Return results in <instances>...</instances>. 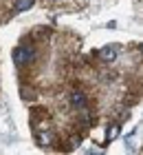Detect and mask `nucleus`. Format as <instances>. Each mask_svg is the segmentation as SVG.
<instances>
[{
	"label": "nucleus",
	"instance_id": "1",
	"mask_svg": "<svg viewBox=\"0 0 143 155\" xmlns=\"http://www.w3.org/2000/svg\"><path fill=\"white\" fill-rule=\"evenodd\" d=\"M35 60V49L33 47H18L13 49V64L16 67H24L29 62Z\"/></svg>",
	"mask_w": 143,
	"mask_h": 155
},
{
	"label": "nucleus",
	"instance_id": "2",
	"mask_svg": "<svg viewBox=\"0 0 143 155\" xmlns=\"http://www.w3.org/2000/svg\"><path fill=\"white\" fill-rule=\"evenodd\" d=\"M70 104H73V109H86V95L82 91H73L70 93Z\"/></svg>",
	"mask_w": 143,
	"mask_h": 155
},
{
	"label": "nucleus",
	"instance_id": "3",
	"mask_svg": "<svg viewBox=\"0 0 143 155\" xmlns=\"http://www.w3.org/2000/svg\"><path fill=\"white\" fill-rule=\"evenodd\" d=\"M99 58H101L104 62H114L117 60V49L114 47H104L101 51H99Z\"/></svg>",
	"mask_w": 143,
	"mask_h": 155
},
{
	"label": "nucleus",
	"instance_id": "4",
	"mask_svg": "<svg viewBox=\"0 0 143 155\" xmlns=\"http://www.w3.org/2000/svg\"><path fill=\"white\" fill-rule=\"evenodd\" d=\"M33 7V0H16V5H13V9L16 11H26Z\"/></svg>",
	"mask_w": 143,
	"mask_h": 155
},
{
	"label": "nucleus",
	"instance_id": "5",
	"mask_svg": "<svg viewBox=\"0 0 143 155\" xmlns=\"http://www.w3.org/2000/svg\"><path fill=\"white\" fill-rule=\"evenodd\" d=\"M38 142H40L42 146L51 144V142H53V133H38Z\"/></svg>",
	"mask_w": 143,
	"mask_h": 155
},
{
	"label": "nucleus",
	"instance_id": "6",
	"mask_svg": "<svg viewBox=\"0 0 143 155\" xmlns=\"http://www.w3.org/2000/svg\"><path fill=\"white\" fill-rule=\"evenodd\" d=\"M117 133H119V124H117V122H112V124H110V129H108V142H112V140L117 137Z\"/></svg>",
	"mask_w": 143,
	"mask_h": 155
}]
</instances>
